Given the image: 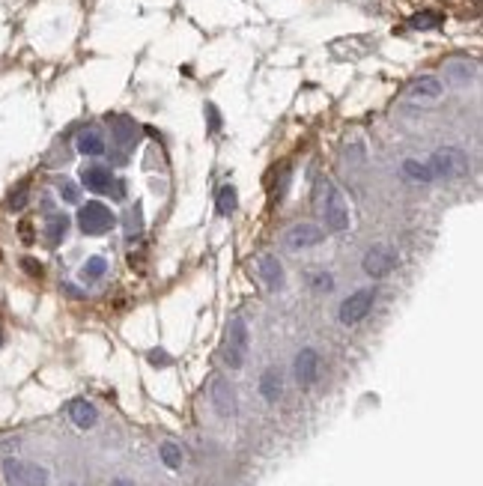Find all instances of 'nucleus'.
<instances>
[{"mask_svg": "<svg viewBox=\"0 0 483 486\" xmlns=\"http://www.w3.org/2000/svg\"><path fill=\"white\" fill-rule=\"evenodd\" d=\"M317 194H322L319 209H322V221L329 227V233H346L349 230V206H346L343 194H340V188L331 179H319Z\"/></svg>", "mask_w": 483, "mask_h": 486, "instance_id": "1", "label": "nucleus"}, {"mask_svg": "<svg viewBox=\"0 0 483 486\" xmlns=\"http://www.w3.org/2000/svg\"><path fill=\"white\" fill-rule=\"evenodd\" d=\"M113 224H117V215H113L110 206H105L102 200H87L84 206H78V227L84 236H102Z\"/></svg>", "mask_w": 483, "mask_h": 486, "instance_id": "2", "label": "nucleus"}, {"mask_svg": "<svg viewBox=\"0 0 483 486\" xmlns=\"http://www.w3.org/2000/svg\"><path fill=\"white\" fill-rule=\"evenodd\" d=\"M465 167H468V159H465V152L457 149V147L436 149L430 155V162H427V170H430L433 182L436 179H453V176H460V174H465Z\"/></svg>", "mask_w": 483, "mask_h": 486, "instance_id": "3", "label": "nucleus"}, {"mask_svg": "<svg viewBox=\"0 0 483 486\" xmlns=\"http://www.w3.org/2000/svg\"><path fill=\"white\" fill-rule=\"evenodd\" d=\"M4 477L6 486H48V471L36 463H21V460H4Z\"/></svg>", "mask_w": 483, "mask_h": 486, "instance_id": "4", "label": "nucleus"}, {"mask_svg": "<svg viewBox=\"0 0 483 486\" xmlns=\"http://www.w3.org/2000/svg\"><path fill=\"white\" fill-rule=\"evenodd\" d=\"M376 302V290L373 287H364V290H355L349 298H343V305L337 310V320L343 325H358L367 313L373 310Z\"/></svg>", "mask_w": 483, "mask_h": 486, "instance_id": "5", "label": "nucleus"}, {"mask_svg": "<svg viewBox=\"0 0 483 486\" xmlns=\"http://www.w3.org/2000/svg\"><path fill=\"white\" fill-rule=\"evenodd\" d=\"M397 263H400V254H397L394 245H373L364 254L361 269L367 278H385L397 269Z\"/></svg>", "mask_w": 483, "mask_h": 486, "instance_id": "6", "label": "nucleus"}, {"mask_svg": "<svg viewBox=\"0 0 483 486\" xmlns=\"http://www.w3.org/2000/svg\"><path fill=\"white\" fill-rule=\"evenodd\" d=\"M110 140H113V149H117L113 162L125 164V155H129L135 149V144H137V125H135V120H129V117H113Z\"/></svg>", "mask_w": 483, "mask_h": 486, "instance_id": "7", "label": "nucleus"}, {"mask_svg": "<svg viewBox=\"0 0 483 486\" xmlns=\"http://www.w3.org/2000/svg\"><path fill=\"white\" fill-rule=\"evenodd\" d=\"M245 352H248V325L242 320L230 322V332H227V346H224V361L233 370L245 364Z\"/></svg>", "mask_w": 483, "mask_h": 486, "instance_id": "8", "label": "nucleus"}, {"mask_svg": "<svg viewBox=\"0 0 483 486\" xmlns=\"http://www.w3.org/2000/svg\"><path fill=\"white\" fill-rule=\"evenodd\" d=\"M325 242V230L319 224H292L287 236H283V245L290 251H305V248H317Z\"/></svg>", "mask_w": 483, "mask_h": 486, "instance_id": "9", "label": "nucleus"}, {"mask_svg": "<svg viewBox=\"0 0 483 486\" xmlns=\"http://www.w3.org/2000/svg\"><path fill=\"white\" fill-rule=\"evenodd\" d=\"M81 185L93 194H110L113 188V174L105 164H84L81 170Z\"/></svg>", "mask_w": 483, "mask_h": 486, "instance_id": "10", "label": "nucleus"}, {"mask_svg": "<svg viewBox=\"0 0 483 486\" xmlns=\"http://www.w3.org/2000/svg\"><path fill=\"white\" fill-rule=\"evenodd\" d=\"M480 75V66L475 60H448L445 63V81L453 84V87H472Z\"/></svg>", "mask_w": 483, "mask_h": 486, "instance_id": "11", "label": "nucleus"}, {"mask_svg": "<svg viewBox=\"0 0 483 486\" xmlns=\"http://www.w3.org/2000/svg\"><path fill=\"white\" fill-rule=\"evenodd\" d=\"M292 373L298 379V385H314L319 376V352L305 346L302 352L295 355V364H292Z\"/></svg>", "mask_w": 483, "mask_h": 486, "instance_id": "12", "label": "nucleus"}, {"mask_svg": "<svg viewBox=\"0 0 483 486\" xmlns=\"http://www.w3.org/2000/svg\"><path fill=\"white\" fill-rule=\"evenodd\" d=\"M212 406L221 418H233L236 414V391L230 388L227 379H215L212 382Z\"/></svg>", "mask_w": 483, "mask_h": 486, "instance_id": "13", "label": "nucleus"}, {"mask_svg": "<svg viewBox=\"0 0 483 486\" xmlns=\"http://www.w3.org/2000/svg\"><path fill=\"white\" fill-rule=\"evenodd\" d=\"M257 271H260V278H263V283L272 293H278V290H283V266H280V260L275 254H263L260 260H257Z\"/></svg>", "mask_w": 483, "mask_h": 486, "instance_id": "14", "label": "nucleus"}, {"mask_svg": "<svg viewBox=\"0 0 483 486\" xmlns=\"http://www.w3.org/2000/svg\"><path fill=\"white\" fill-rule=\"evenodd\" d=\"M66 412H69V418H72V424L78 426V430H90V426H96V421H98V412H96V406L93 403H87V400H72V403L66 406Z\"/></svg>", "mask_w": 483, "mask_h": 486, "instance_id": "15", "label": "nucleus"}, {"mask_svg": "<svg viewBox=\"0 0 483 486\" xmlns=\"http://www.w3.org/2000/svg\"><path fill=\"white\" fill-rule=\"evenodd\" d=\"M66 233H69V215L66 212H48V218H45V242L48 245L57 248L66 239Z\"/></svg>", "mask_w": 483, "mask_h": 486, "instance_id": "16", "label": "nucleus"}, {"mask_svg": "<svg viewBox=\"0 0 483 486\" xmlns=\"http://www.w3.org/2000/svg\"><path fill=\"white\" fill-rule=\"evenodd\" d=\"M442 93H445L442 81L433 78V75H421L418 81H411V87H409V96L411 98H427V102H436Z\"/></svg>", "mask_w": 483, "mask_h": 486, "instance_id": "17", "label": "nucleus"}, {"mask_svg": "<svg viewBox=\"0 0 483 486\" xmlns=\"http://www.w3.org/2000/svg\"><path fill=\"white\" fill-rule=\"evenodd\" d=\"M75 147L81 155H87V159H96V155H102L108 147H105V137L96 132V128H84V132L78 135L75 140Z\"/></svg>", "mask_w": 483, "mask_h": 486, "instance_id": "18", "label": "nucleus"}, {"mask_svg": "<svg viewBox=\"0 0 483 486\" xmlns=\"http://www.w3.org/2000/svg\"><path fill=\"white\" fill-rule=\"evenodd\" d=\"M260 394L266 403H278L280 394H283V379H280V370L278 367H268L263 379H260Z\"/></svg>", "mask_w": 483, "mask_h": 486, "instance_id": "19", "label": "nucleus"}, {"mask_svg": "<svg viewBox=\"0 0 483 486\" xmlns=\"http://www.w3.org/2000/svg\"><path fill=\"white\" fill-rule=\"evenodd\" d=\"M400 174H403L406 182H411V185H430V182H433L427 164H421L418 159H406V162L400 164Z\"/></svg>", "mask_w": 483, "mask_h": 486, "instance_id": "20", "label": "nucleus"}, {"mask_svg": "<svg viewBox=\"0 0 483 486\" xmlns=\"http://www.w3.org/2000/svg\"><path fill=\"white\" fill-rule=\"evenodd\" d=\"M442 21H445L442 12L424 9V12H415V16L409 18V27L411 30H436V27H442Z\"/></svg>", "mask_w": 483, "mask_h": 486, "instance_id": "21", "label": "nucleus"}, {"mask_svg": "<svg viewBox=\"0 0 483 486\" xmlns=\"http://www.w3.org/2000/svg\"><path fill=\"white\" fill-rule=\"evenodd\" d=\"M215 206H218V215H233L236 212V206H239V194H236V188L233 185H224V188H218V194H215Z\"/></svg>", "mask_w": 483, "mask_h": 486, "instance_id": "22", "label": "nucleus"}, {"mask_svg": "<svg viewBox=\"0 0 483 486\" xmlns=\"http://www.w3.org/2000/svg\"><path fill=\"white\" fill-rule=\"evenodd\" d=\"M57 194H60V200L63 203H69V206H78L81 203V185L75 182V179H57Z\"/></svg>", "mask_w": 483, "mask_h": 486, "instance_id": "23", "label": "nucleus"}, {"mask_svg": "<svg viewBox=\"0 0 483 486\" xmlns=\"http://www.w3.org/2000/svg\"><path fill=\"white\" fill-rule=\"evenodd\" d=\"M159 456H161V463H164L170 471H179V468H182V448L174 445V441H164L161 451H159Z\"/></svg>", "mask_w": 483, "mask_h": 486, "instance_id": "24", "label": "nucleus"}, {"mask_svg": "<svg viewBox=\"0 0 483 486\" xmlns=\"http://www.w3.org/2000/svg\"><path fill=\"white\" fill-rule=\"evenodd\" d=\"M108 271V260L105 256H90L87 263H84V269H81V278L84 281H98Z\"/></svg>", "mask_w": 483, "mask_h": 486, "instance_id": "25", "label": "nucleus"}, {"mask_svg": "<svg viewBox=\"0 0 483 486\" xmlns=\"http://www.w3.org/2000/svg\"><path fill=\"white\" fill-rule=\"evenodd\" d=\"M310 287H314L317 293H331L334 290V275L331 271H317V275L310 278Z\"/></svg>", "mask_w": 483, "mask_h": 486, "instance_id": "26", "label": "nucleus"}, {"mask_svg": "<svg viewBox=\"0 0 483 486\" xmlns=\"http://www.w3.org/2000/svg\"><path fill=\"white\" fill-rule=\"evenodd\" d=\"M203 111H206V132H209V135H218V132H221V111L212 105V102H206Z\"/></svg>", "mask_w": 483, "mask_h": 486, "instance_id": "27", "label": "nucleus"}, {"mask_svg": "<svg viewBox=\"0 0 483 486\" xmlns=\"http://www.w3.org/2000/svg\"><path fill=\"white\" fill-rule=\"evenodd\" d=\"M27 194H30V188H27V185H21L18 191H12L9 200H6V209H9V212H21V209L27 206Z\"/></svg>", "mask_w": 483, "mask_h": 486, "instance_id": "28", "label": "nucleus"}, {"mask_svg": "<svg viewBox=\"0 0 483 486\" xmlns=\"http://www.w3.org/2000/svg\"><path fill=\"white\" fill-rule=\"evenodd\" d=\"M170 361H174V358H170L164 349H152V352H149V364H155V367H167Z\"/></svg>", "mask_w": 483, "mask_h": 486, "instance_id": "29", "label": "nucleus"}, {"mask_svg": "<svg viewBox=\"0 0 483 486\" xmlns=\"http://www.w3.org/2000/svg\"><path fill=\"white\" fill-rule=\"evenodd\" d=\"M346 162H352V164H364V147H361V144H352V147L346 149Z\"/></svg>", "mask_w": 483, "mask_h": 486, "instance_id": "30", "label": "nucleus"}, {"mask_svg": "<svg viewBox=\"0 0 483 486\" xmlns=\"http://www.w3.org/2000/svg\"><path fill=\"white\" fill-rule=\"evenodd\" d=\"M21 269L27 271V275H33V278H42V263L30 260V256H24V260H21Z\"/></svg>", "mask_w": 483, "mask_h": 486, "instance_id": "31", "label": "nucleus"}, {"mask_svg": "<svg viewBox=\"0 0 483 486\" xmlns=\"http://www.w3.org/2000/svg\"><path fill=\"white\" fill-rule=\"evenodd\" d=\"M33 239H36V236H33V227H30V224H27V221H24V224H21V242H27V245H30V242H33Z\"/></svg>", "mask_w": 483, "mask_h": 486, "instance_id": "32", "label": "nucleus"}, {"mask_svg": "<svg viewBox=\"0 0 483 486\" xmlns=\"http://www.w3.org/2000/svg\"><path fill=\"white\" fill-rule=\"evenodd\" d=\"M110 486H135V483H132V480H129V477H117V480H113V483H110Z\"/></svg>", "mask_w": 483, "mask_h": 486, "instance_id": "33", "label": "nucleus"}, {"mask_svg": "<svg viewBox=\"0 0 483 486\" xmlns=\"http://www.w3.org/2000/svg\"><path fill=\"white\" fill-rule=\"evenodd\" d=\"M69 486H75V483H69Z\"/></svg>", "mask_w": 483, "mask_h": 486, "instance_id": "34", "label": "nucleus"}]
</instances>
